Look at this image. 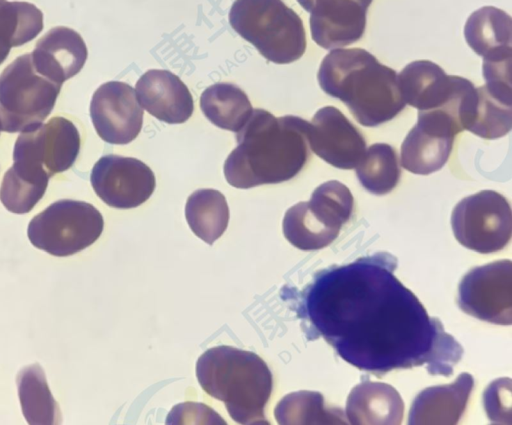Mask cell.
Returning <instances> with one entry per match:
<instances>
[{"label": "cell", "instance_id": "19", "mask_svg": "<svg viewBox=\"0 0 512 425\" xmlns=\"http://www.w3.org/2000/svg\"><path fill=\"white\" fill-rule=\"evenodd\" d=\"M460 76L447 75L436 63L417 60L406 65L398 74L404 102L419 110L444 105L454 94Z\"/></svg>", "mask_w": 512, "mask_h": 425}, {"label": "cell", "instance_id": "31", "mask_svg": "<svg viewBox=\"0 0 512 425\" xmlns=\"http://www.w3.org/2000/svg\"><path fill=\"white\" fill-rule=\"evenodd\" d=\"M307 203L320 222L338 232L350 220L354 208L349 188L336 180L319 185Z\"/></svg>", "mask_w": 512, "mask_h": 425}, {"label": "cell", "instance_id": "3", "mask_svg": "<svg viewBox=\"0 0 512 425\" xmlns=\"http://www.w3.org/2000/svg\"><path fill=\"white\" fill-rule=\"evenodd\" d=\"M317 79L326 94L345 103L366 127L392 120L406 105L396 71L362 48L332 50L322 60Z\"/></svg>", "mask_w": 512, "mask_h": 425}, {"label": "cell", "instance_id": "1", "mask_svg": "<svg viewBox=\"0 0 512 425\" xmlns=\"http://www.w3.org/2000/svg\"><path fill=\"white\" fill-rule=\"evenodd\" d=\"M397 259L379 252L318 272L301 293L299 317L346 362L382 376L426 365L449 376L463 349L394 275Z\"/></svg>", "mask_w": 512, "mask_h": 425}, {"label": "cell", "instance_id": "14", "mask_svg": "<svg viewBox=\"0 0 512 425\" xmlns=\"http://www.w3.org/2000/svg\"><path fill=\"white\" fill-rule=\"evenodd\" d=\"M310 149L328 164L350 170L357 166L366 151L361 132L336 107L319 109L309 122Z\"/></svg>", "mask_w": 512, "mask_h": 425}, {"label": "cell", "instance_id": "6", "mask_svg": "<svg viewBox=\"0 0 512 425\" xmlns=\"http://www.w3.org/2000/svg\"><path fill=\"white\" fill-rule=\"evenodd\" d=\"M61 87L35 70L30 53L17 57L0 74V130L22 133L40 127Z\"/></svg>", "mask_w": 512, "mask_h": 425}, {"label": "cell", "instance_id": "8", "mask_svg": "<svg viewBox=\"0 0 512 425\" xmlns=\"http://www.w3.org/2000/svg\"><path fill=\"white\" fill-rule=\"evenodd\" d=\"M451 226L462 246L481 254L500 251L511 239L510 204L500 193L482 190L456 204Z\"/></svg>", "mask_w": 512, "mask_h": 425}, {"label": "cell", "instance_id": "32", "mask_svg": "<svg viewBox=\"0 0 512 425\" xmlns=\"http://www.w3.org/2000/svg\"><path fill=\"white\" fill-rule=\"evenodd\" d=\"M501 378L493 381L484 391L483 403L487 416L492 422L506 423L510 420V379Z\"/></svg>", "mask_w": 512, "mask_h": 425}, {"label": "cell", "instance_id": "17", "mask_svg": "<svg viewBox=\"0 0 512 425\" xmlns=\"http://www.w3.org/2000/svg\"><path fill=\"white\" fill-rule=\"evenodd\" d=\"M31 54L35 70L42 76L63 84L83 68L88 51L81 35L75 30L57 26L36 43Z\"/></svg>", "mask_w": 512, "mask_h": 425}, {"label": "cell", "instance_id": "5", "mask_svg": "<svg viewBox=\"0 0 512 425\" xmlns=\"http://www.w3.org/2000/svg\"><path fill=\"white\" fill-rule=\"evenodd\" d=\"M229 22L270 62L289 64L305 53L303 22L282 0H235Z\"/></svg>", "mask_w": 512, "mask_h": 425}, {"label": "cell", "instance_id": "30", "mask_svg": "<svg viewBox=\"0 0 512 425\" xmlns=\"http://www.w3.org/2000/svg\"><path fill=\"white\" fill-rule=\"evenodd\" d=\"M476 90L475 114L467 130L489 140L505 136L512 126V100L491 92L486 85Z\"/></svg>", "mask_w": 512, "mask_h": 425}, {"label": "cell", "instance_id": "27", "mask_svg": "<svg viewBox=\"0 0 512 425\" xmlns=\"http://www.w3.org/2000/svg\"><path fill=\"white\" fill-rule=\"evenodd\" d=\"M274 415L281 425L348 423L340 408L325 406L321 393L307 390L284 396L275 407Z\"/></svg>", "mask_w": 512, "mask_h": 425}, {"label": "cell", "instance_id": "22", "mask_svg": "<svg viewBox=\"0 0 512 425\" xmlns=\"http://www.w3.org/2000/svg\"><path fill=\"white\" fill-rule=\"evenodd\" d=\"M50 176L26 162L13 160L0 186V201L15 214H26L44 196Z\"/></svg>", "mask_w": 512, "mask_h": 425}, {"label": "cell", "instance_id": "2", "mask_svg": "<svg viewBox=\"0 0 512 425\" xmlns=\"http://www.w3.org/2000/svg\"><path fill=\"white\" fill-rule=\"evenodd\" d=\"M309 122L293 115L275 117L255 108L236 132L237 146L225 160L227 182L239 189L294 178L310 157Z\"/></svg>", "mask_w": 512, "mask_h": 425}, {"label": "cell", "instance_id": "23", "mask_svg": "<svg viewBox=\"0 0 512 425\" xmlns=\"http://www.w3.org/2000/svg\"><path fill=\"white\" fill-rule=\"evenodd\" d=\"M200 108L215 126L238 132L253 108L247 94L232 83L220 82L207 87L200 97Z\"/></svg>", "mask_w": 512, "mask_h": 425}, {"label": "cell", "instance_id": "21", "mask_svg": "<svg viewBox=\"0 0 512 425\" xmlns=\"http://www.w3.org/2000/svg\"><path fill=\"white\" fill-rule=\"evenodd\" d=\"M512 21L510 15L493 6L473 12L464 27L469 47L483 59L512 54Z\"/></svg>", "mask_w": 512, "mask_h": 425}, {"label": "cell", "instance_id": "12", "mask_svg": "<svg viewBox=\"0 0 512 425\" xmlns=\"http://www.w3.org/2000/svg\"><path fill=\"white\" fill-rule=\"evenodd\" d=\"M80 151V134L74 123L56 116L35 130L22 132L14 145L13 159L44 169L50 177L75 163Z\"/></svg>", "mask_w": 512, "mask_h": 425}, {"label": "cell", "instance_id": "15", "mask_svg": "<svg viewBox=\"0 0 512 425\" xmlns=\"http://www.w3.org/2000/svg\"><path fill=\"white\" fill-rule=\"evenodd\" d=\"M135 92L139 104L150 115L168 124L184 123L193 113L188 87L168 70H148L136 82Z\"/></svg>", "mask_w": 512, "mask_h": 425}, {"label": "cell", "instance_id": "13", "mask_svg": "<svg viewBox=\"0 0 512 425\" xmlns=\"http://www.w3.org/2000/svg\"><path fill=\"white\" fill-rule=\"evenodd\" d=\"M143 114L135 90L121 81L99 86L90 103L96 133L110 144L124 145L133 141L141 131Z\"/></svg>", "mask_w": 512, "mask_h": 425}, {"label": "cell", "instance_id": "24", "mask_svg": "<svg viewBox=\"0 0 512 425\" xmlns=\"http://www.w3.org/2000/svg\"><path fill=\"white\" fill-rule=\"evenodd\" d=\"M22 413L31 425H55L61 411L48 387L42 367L35 363L22 368L16 377Z\"/></svg>", "mask_w": 512, "mask_h": 425}, {"label": "cell", "instance_id": "20", "mask_svg": "<svg viewBox=\"0 0 512 425\" xmlns=\"http://www.w3.org/2000/svg\"><path fill=\"white\" fill-rule=\"evenodd\" d=\"M345 415L353 425H399L404 416V402L389 384L363 381L347 397Z\"/></svg>", "mask_w": 512, "mask_h": 425}, {"label": "cell", "instance_id": "29", "mask_svg": "<svg viewBox=\"0 0 512 425\" xmlns=\"http://www.w3.org/2000/svg\"><path fill=\"white\" fill-rule=\"evenodd\" d=\"M282 229L289 243L303 251L322 249L340 233L321 223L311 212L307 201L299 202L286 211Z\"/></svg>", "mask_w": 512, "mask_h": 425}, {"label": "cell", "instance_id": "9", "mask_svg": "<svg viewBox=\"0 0 512 425\" xmlns=\"http://www.w3.org/2000/svg\"><path fill=\"white\" fill-rule=\"evenodd\" d=\"M457 303L477 319L511 325L512 262L498 260L471 269L459 283Z\"/></svg>", "mask_w": 512, "mask_h": 425}, {"label": "cell", "instance_id": "4", "mask_svg": "<svg viewBox=\"0 0 512 425\" xmlns=\"http://www.w3.org/2000/svg\"><path fill=\"white\" fill-rule=\"evenodd\" d=\"M201 388L222 401L239 424H268L264 409L272 388V373L265 361L251 351L220 345L206 350L197 360Z\"/></svg>", "mask_w": 512, "mask_h": 425}, {"label": "cell", "instance_id": "34", "mask_svg": "<svg viewBox=\"0 0 512 425\" xmlns=\"http://www.w3.org/2000/svg\"><path fill=\"white\" fill-rule=\"evenodd\" d=\"M356 1H358L359 3H361V4H362L364 7H366V8H367V7L371 4V2H372V0H356Z\"/></svg>", "mask_w": 512, "mask_h": 425}, {"label": "cell", "instance_id": "11", "mask_svg": "<svg viewBox=\"0 0 512 425\" xmlns=\"http://www.w3.org/2000/svg\"><path fill=\"white\" fill-rule=\"evenodd\" d=\"M90 182L97 196L118 209L138 207L153 194L156 181L144 162L120 155L101 157L93 166Z\"/></svg>", "mask_w": 512, "mask_h": 425}, {"label": "cell", "instance_id": "26", "mask_svg": "<svg viewBox=\"0 0 512 425\" xmlns=\"http://www.w3.org/2000/svg\"><path fill=\"white\" fill-rule=\"evenodd\" d=\"M43 27V13L34 4L0 0V65L12 47L32 41Z\"/></svg>", "mask_w": 512, "mask_h": 425}, {"label": "cell", "instance_id": "16", "mask_svg": "<svg viewBox=\"0 0 512 425\" xmlns=\"http://www.w3.org/2000/svg\"><path fill=\"white\" fill-rule=\"evenodd\" d=\"M366 12L356 0H320L310 12L312 39L327 50L357 42L365 31Z\"/></svg>", "mask_w": 512, "mask_h": 425}, {"label": "cell", "instance_id": "25", "mask_svg": "<svg viewBox=\"0 0 512 425\" xmlns=\"http://www.w3.org/2000/svg\"><path fill=\"white\" fill-rule=\"evenodd\" d=\"M229 207L224 195L215 189H199L187 199L185 217L190 229L212 245L226 230Z\"/></svg>", "mask_w": 512, "mask_h": 425}, {"label": "cell", "instance_id": "18", "mask_svg": "<svg viewBox=\"0 0 512 425\" xmlns=\"http://www.w3.org/2000/svg\"><path fill=\"white\" fill-rule=\"evenodd\" d=\"M473 387V376L464 372L450 384L422 390L410 407L408 424H457L466 409Z\"/></svg>", "mask_w": 512, "mask_h": 425}, {"label": "cell", "instance_id": "33", "mask_svg": "<svg viewBox=\"0 0 512 425\" xmlns=\"http://www.w3.org/2000/svg\"><path fill=\"white\" fill-rule=\"evenodd\" d=\"M297 1L307 12H311L320 0H297Z\"/></svg>", "mask_w": 512, "mask_h": 425}, {"label": "cell", "instance_id": "10", "mask_svg": "<svg viewBox=\"0 0 512 425\" xmlns=\"http://www.w3.org/2000/svg\"><path fill=\"white\" fill-rule=\"evenodd\" d=\"M462 130L459 120L445 109L419 110L417 123L401 145L402 167L418 175L440 170L449 159L455 136Z\"/></svg>", "mask_w": 512, "mask_h": 425}, {"label": "cell", "instance_id": "28", "mask_svg": "<svg viewBox=\"0 0 512 425\" xmlns=\"http://www.w3.org/2000/svg\"><path fill=\"white\" fill-rule=\"evenodd\" d=\"M355 168L361 185L375 195H384L392 191L401 176L397 153L386 143H375L366 148Z\"/></svg>", "mask_w": 512, "mask_h": 425}, {"label": "cell", "instance_id": "7", "mask_svg": "<svg viewBox=\"0 0 512 425\" xmlns=\"http://www.w3.org/2000/svg\"><path fill=\"white\" fill-rule=\"evenodd\" d=\"M103 228V217L92 204L61 199L31 219L27 235L34 247L65 257L92 245Z\"/></svg>", "mask_w": 512, "mask_h": 425}]
</instances>
